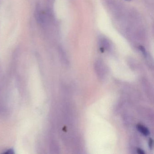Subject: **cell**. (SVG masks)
Instances as JSON below:
<instances>
[{
  "mask_svg": "<svg viewBox=\"0 0 154 154\" xmlns=\"http://www.w3.org/2000/svg\"><path fill=\"white\" fill-rule=\"evenodd\" d=\"M95 68L96 73L99 78L101 79H103L105 75V69H104V66H103L100 63H98L96 64Z\"/></svg>",
  "mask_w": 154,
  "mask_h": 154,
  "instance_id": "6da1fadb",
  "label": "cell"
},
{
  "mask_svg": "<svg viewBox=\"0 0 154 154\" xmlns=\"http://www.w3.org/2000/svg\"><path fill=\"white\" fill-rule=\"evenodd\" d=\"M137 128L138 130L140 133H142L143 135L146 136L149 135V130L147 128H146L145 126H143V125H141V124H138L137 126Z\"/></svg>",
  "mask_w": 154,
  "mask_h": 154,
  "instance_id": "7a4b0ae2",
  "label": "cell"
},
{
  "mask_svg": "<svg viewBox=\"0 0 154 154\" xmlns=\"http://www.w3.org/2000/svg\"><path fill=\"white\" fill-rule=\"evenodd\" d=\"M153 140L152 139L150 138L149 141V148L152 149L153 148Z\"/></svg>",
  "mask_w": 154,
  "mask_h": 154,
  "instance_id": "3957f363",
  "label": "cell"
},
{
  "mask_svg": "<svg viewBox=\"0 0 154 154\" xmlns=\"http://www.w3.org/2000/svg\"><path fill=\"white\" fill-rule=\"evenodd\" d=\"M137 153L140 154H143L145 153V152L143 151V150H142V149H141L140 148L137 149Z\"/></svg>",
  "mask_w": 154,
  "mask_h": 154,
  "instance_id": "277c9868",
  "label": "cell"
},
{
  "mask_svg": "<svg viewBox=\"0 0 154 154\" xmlns=\"http://www.w3.org/2000/svg\"><path fill=\"white\" fill-rule=\"evenodd\" d=\"M126 1H131V0H126Z\"/></svg>",
  "mask_w": 154,
  "mask_h": 154,
  "instance_id": "5b68a950",
  "label": "cell"
}]
</instances>
